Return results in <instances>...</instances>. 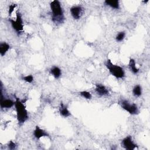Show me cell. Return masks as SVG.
<instances>
[{"label": "cell", "instance_id": "277c9868", "mask_svg": "<svg viewBox=\"0 0 150 150\" xmlns=\"http://www.w3.org/2000/svg\"><path fill=\"white\" fill-rule=\"evenodd\" d=\"M121 107L132 115L137 114L139 113L137 106L134 103L131 104L127 100H122L120 103Z\"/></svg>", "mask_w": 150, "mask_h": 150}, {"label": "cell", "instance_id": "8992f818", "mask_svg": "<svg viewBox=\"0 0 150 150\" xmlns=\"http://www.w3.org/2000/svg\"><path fill=\"white\" fill-rule=\"evenodd\" d=\"M122 145L125 149L128 150H134L137 147V145L133 142L131 136H127L122 140Z\"/></svg>", "mask_w": 150, "mask_h": 150}, {"label": "cell", "instance_id": "e0dca14e", "mask_svg": "<svg viewBox=\"0 0 150 150\" xmlns=\"http://www.w3.org/2000/svg\"><path fill=\"white\" fill-rule=\"evenodd\" d=\"M80 94L83 98L86 99H91L92 98L91 94L90 92H88L87 91H82L80 93Z\"/></svg>", "mask_w": 150, "mask_h": 150}, {"label": "cell", "instance_id": "ba28073f", "mask_svg": "<svg viewBox=\"0 0 150 150\" xmlns=\"http://www.w3.org/2000/svg\"><path fill=\"white\" fill-rule=\"evenodd\" d=\"M34 135L35 136V137L36 139H40L42 137H49V134L47 132H46L45 130L43 129L40 128L39 126H36L34 132Z\"/></svg>", "mask_w": 150, "mask_h": 150}, {"label": "cell", "instance_id": "9c48e42d", "mask_svg": "<svg viewBox=\"0 0 150 150\" xmlns=\"http://www.w3.org/2000/svg\"><path fill=\"white\" fill-rule=\"evenodd\" d=\"M1 107L2 108H9L15 105V102L10 99H5L3 98V93L1 91Z\"/></svg>", "mask_w": 150, "mask_h": 150}, {"label": "cell", "instance_id": "52a82bcc", "mask_svg": "<svg viewBox=\"0 0 150 150\" xmlns=\"http://www.w3.org/2000/svg\"><path fill=\"white\" fill-rule=\"evenodd\" d=\"M71 15L75 20H79L82 15V8L79 6H75L70 9Z\"/></svg>", "mask_w": 150, "mask_h": 150}, {"label": "cell", "instance_id": "4fadbf2b", "mask_svg": "<svg viewBox=\"0 0 150 150\" xmlns=\"http://www.w3.org/2000/svg\"><path fill=\"white\" fill-rule=\"evenodd\" d=\"M129 67L131 71L134 74H137L139 72V69L136 66L135 62L133 59H130L129 61Z\"/></svg>", "mask_w": 150, "mask_h": 150}, {"label": "cell", "instance_id": "7a4b0ae2", "mask_svg": "<svg viewBox=\"0 0 150 150\" xmlns=\"http://www.w3.org/2000/svg\"><path fill=\"white\" fill-rule=\"evenodd\" d=\"M50 9L52 12V20L54 22L62 23L64 20L63 12L59 1L54 0L50 4Z\"/></svg>", "mask_w": 150, "mask_h": 150}, {"label": "cell", "instance_id": "8fae6325", "mask_svg": "<svg viewBox=\"0 0 150 150\" xmlns=\"http://www.w3.org/2000/svg\"><path fill=\"white\" fill-rule=\"evenodd\" d=\"M10 49V46L6 42H3L0 44V54L2 57H4L7 52Z\"/></svg>", "mask_w": 150, "mask_h": 150}, {"label": "cell", "instance_id": "2e32d148", "mask_svg": "<svg viewBox=\"0 0 150 150\" xmlns=\"http://www.w3.org/2000/svg\"><path fill=\"white\" fill-rule=\"evenodd\" d=\"M133 93L135 96H137V97L140 96L142 94L141 87L140 85L135 86L133 90Z\"/></svg>", "mask_w": 150, "mask_h": 150}, {"label": "cell", "instance_id": "3957f363", "mask_svg": "<svg viewBox=\"0 0 150 150\" xmlns=\"http://www.w3.org/2000/svg\"><path fill=\"white\" fill-rule=\"evenodd\" d=\"M106 66L109 70L110 73L117 79H122L125 76V72L122 68L118 65L112 63L110 60H108L106 63Z\"/></svg>", "mask_w": 150, "mask_h": 150}, {"label": "cell", "instance_id": "ffe728a7", "mask_svg": "<svg viewBox=\"0 0 150 150\" xmlns=\"http://www.w3.org/2000/svg\"><path fill=\"white\" fill-rule=\"evenodd\" d=\"M17 5L16 4H11V5H9V15H11L12 12L14 11V9L15 8Z\"/></svg>", "mask_w": 150, "mask_h": 150}, {"label": "cell", "instance_id": "5b68a950", "mask_svg": "<svg viewBox=\"0 0 150 150\" xmlns=\"http://www.w3.org/2000/svg\"><path fill=\"white\" fill-rule=\"evenodd\" d=\"M12 27L13 29L14 30L18 33L21 32L24 30V25L23 21L22 20V17L20 15V13L17 12V18L16 20L14 21L13 20H10Z\"/></svg>", "mask_w": 150, "mask_h": 150}, {"label": "cell", "instance_id": "44dd1931", "mask_svg": "<svg viewBox=\"0 0 150 150\" xmlns=\"http://www.w3.org/2000/svg\"><path fill=\"white\" fill-rule=\"evenodd\" d=\"M16 144L15 143H13L12 141H11L8 144V147L10 149H14L16 148Z\"/></svg>", "mask_w": 150, "mask_h": 150}, {"label": "cell", "instance_id": "7c38bea8", "mask_svg": "<svg viewBox=\"0 0 150 150\" xmlns=\"http://www.w3.org/2000/svg\"><path fill=\"white\" fill-rule=\"evenodd\" d=\"M50 73L54 76V77L56 79L59 78L62 75V72L61 69L57 66L53 67L50 70Z\"/></svg>", "mask_w": 150, "mask_h": 150}, {"label": "cell", "instance_id": "ac0fdd59", "mask_svg": "<svg viewBox=\"0 0 150 150\" xmlns=\"http://www.w3.org/2000/svg\"><path fill=\"white\" fill-rule=\"evenodd\" d=\"M126 36V33L124 32H120L116 36V40L117 42H121L124 39Z\"/></svg>", "mask_w": 150, "mask_h": 150}, {"label": "cell", "instance_id": "d6986e66", "mask_svg": "<svg viewBox=\"0 0 150 150\" xmlns=\"http://www.w3.org/2000/svg\"><path fill=\"white\" fill-rule=\"evenodd\" d=\"M23 80L27 83H32L34 80V77L32 75H27L23 77Z\"/></svg>", "mask_w": 150, "mask_h": 150}, {"label": "cell", "instance_id": "6da1fadb", "mask_svg": "<svg viewBox=\"0 0 150 150\" xmlns=\"http://www.w3.org/2000/svg\"><path fill=\"white\" fill-rule=\"evenodd\" d=\"M15 107L18 123L21 125L28 119V111L26 109L25 104L18 98H16V100L15 102Z\"/></svg>", "mask_w": 150, "mask_h": 150}, {"label": "cell", "instance_id": "30bf717a", "mask_svg": "<svg viewBox=\"0 0 150 150\" xmlns=\"http://www.w3.org/2000/svg\"><path fill=\"white\" fill-rule=\"evenodd\" d=\"M96 91L100 96H107L109 94L108 90L107 89V88L104 86L100 84L96 85Z\"/></svg>", "mask_w": 150, "mask_h": 150}, {"label": "cell", "instance_id": "5bb4252c", "mask_svg": "<svg viewBox=\"0 0 150 150\" xmlns=\"http://www.w3.org/2000/svg\"><path fill=\"white\" fill-rule=\"evenodd\" d=\"M104 3L106 5L116 9H118L120 7L119 1H117V0H114V1H108V0H107V1H104Z\"/></svg>", "mask_w": 150, "mask_h": 150}, {"label": "cell", "instance_id": "9a60e30c", "mask_svg": "<svg viewBox=\"0 0 150 150\" xmlns=\"http://www.w3.org/2000/svg\"><path fill=\"white\" fill-rule=\"evenodd\" d=\"M60 113L62 116L65 117H67L71 116L70 112L68 110L66 106H65L63 104H61V107L60 108Z\"/></svg>", "mask_w": 150, "mask_h": 150}]
</instances>
